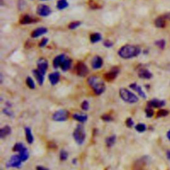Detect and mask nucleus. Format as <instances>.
<instances>
[{
  "mask_svg": "<svg viewBox=\"0 0 170 170\" xmlns=\"http://www.w3.org/2000/svg\"><path fill=\"white\" fill-rule=\"evenodd\" d=\"M141 53L140 47L133 45H125L119 49L118 55L124 59H130L138 56Z\"/></svg>",
  "mask_w": 170,
  "mask_h": 170,
  "instance_id": "1",
  "label": "nucleus"
},
{
  "mask_svg": "<svg viewBox=\"0 0 170 170\" xmlns=\"http://www.w3.org/2000/svg\"><path fill=\"white\" fill-rule=\"evenodd\" d=\"M87 83L92 88L93 91L97 95H100L106 90V86L104 81L98 76H91L88 79Z\"/></svg>",
  "mask_w": 170,
  "mask_h": 170,
  "instance_id": "2",
  "label": "nucleus"
},
{
  "mask_svg": "<svg viewBox=\"0 0 170 170\" xmlns=\"http://www.w3.org/2000/svg\"><path fill=\"white\" fill-rule=\"evenodd\" d=\"M119 95L120 98L127 103L134 104L138 101V97L125 88H122L120 89Z\"/></svg>",
  "mask_w": 170,
  "mask_h": 170,
  "instance_id": "3",
  "label": "nucleus"
},
{
  "mask_svg": "<svg viewBox=\"0 0 170 170\" xmlns=\"http://www.w3.org/2000/svg\"><path fill=\"white\" fill-rule=\"evenodd\" d=\"M73 138L79 145L83 144L86 139L85 130L83 125L78 124L73 131Z\"/></svg>",
  "mask_w": 170,
  "mask_h": 170,
  "instance_id": "4",
  "label": "nucleus"
},
{
  "mask_svg": "<svg viewBox=\"0 0 170 170\" xmlns=\"http://www.w3.org/2000/svg\"><path fill=\"white\" fill-rule=\"evenodd\" d=\"M69 116V112L66 110H59L53 114L52 118L55 122H64L67 120Z\"/></svg>",
  "mask_w": 170,
  "mask_h": 170,
  "instance_id": "5",
  "label": "nucleus"
},
{
  "mask_svg": "<svg viewBox=\"0 0 170 170\" xmlns=\"http://www.w3.org/2000/svg\"><path fill=\"white\" fill-rule=\"evenodd\" d=\"M75 72L80 77H85L89 74V68L83 62H79L75 66Z\"/></svg>",
  "mask_w": 170,
  "mask_h": 170,
  "instance_id": "6",
  "label": "nucleus"
},
{
  "mask_svg": "<svg viewBox=\"0 0 170 170\" xmlns=\"http://www.w3.org/2000/svg\"><path fill=\"white\" fill-rule=\"evenodd\" d=\"M22 160L19 155H14L11 157L10 160L7 163V167H15L19 168L21 166Z\"/></svg>",
  "mask_w": 170,
  "mask_h": 170,
  "instance_id": "7",
  "label": "nucleus"
},
{
  "mask_svg": "<svg viewBox=\"0 0 170 170\" xmlns=\"http://www.w3.org/2000/svg\"><path fill=\"white\" fill-rule=\"evenodd\" d=\"M51 12V9L47 5L41 4L37 8V13L41 17H47Z\"/></svg>",
  "mask_w": 170,
  "mask_h": 170,
  "instance_id": "8",
  "label": "nucleus"
},
{
  "mask_svg": "<svg viewBox=\"0 0 170 170\" xmlns=\"http://www.w3.org/2000/svg\"><path fill=\"white\" fill-rule=\"evenodd\" d=\"M37 70L44 75H45L49 67L48 61L45 58H40L37 61Z\"/></svg>",
  "mask_w": 170,
  "mask_h": 170,
  "instance_id": "9",
  "label": "nucleus"
},
{
  "mask_svg": "<svg viewBox=\"0 0 170 170\" xmlns=\"http://www.w3.org/2000/svg\"><path fill=\"white\" fill-rule=\"evenodd\" d=\"M38 21V19L35 18L33 16L29 15V14H25L21 16V18L19 20V23L21 25H28L37 23Z\"/></svg>",
  "mask_w": 170,
  "mask_h": 170,
  "instance_id": "10",
  "label": "nucleus"
},
{
  "mask_svg": "<svg viewBox=\"0 0 170 170\" xmlns=\"http://www.w3.org/2000/svg\"><path fill=\"white\" fill-rule=\"evenodd\" d=\"M119 73H120L119 68L117 67H114L111 69V71H109L107 73H105L104 76H105V79L107 81H112L117 77Z\"/></svg>",
  "mask_w": 170,
  "mask_h": 170,
  "instance_id": "11",
  "label": "nucleus"
},
{
  "mask_svg": "<svg viewBox=\"0 0 170 170\" xmlns=\"http://www.w3.org/2000/svg\"><path fill=\"white\" fill-rule=\"evenodd\" d=\"M92 67L94 69H99L103 66V59L101 57L96 55L93 57L92 60Z\"/></svg>",
  "mask_w": 170,
  "mask_h": 170,
  "instance_id": "12",
  "label": "nucleus"
},
{
  "mask_svg": "<svg viewBox=\"0 0 170 170\" xmlns=\"http://www.w3.org/2000/svg\"><path fill=\"white\" fill-rule=\"evenodd\" d=\"M67 58H66L65 54H59V55L57 56L53 61V67L55 69H58L59 67H61V64H63V63L64 62V61Z\"/></svg>",
  "mask_w": 170,
  "mask_h": 170,
  "instance_id": "13",
  "label": "nucleus"
},
{
  "mask_svg": "<svg viewBox=\"0 0 170 170\" xmlns=\"http://www.w3.org/2000/svg\"><path fill=\"white\" fill-rule=\"evenodd\" d=\"M47 32H48V29L46 28V27H39V28L35 29L32 32L31 35L32 38L35 39V38L39 37L40 36H42L43 35L47 33Z\"/></svg>",
  "mask_w": 170,
  "mask_h": 170,
  "instance_id": "14",
  "label": "nucleus"
},
{
  "mask_svg": "<svg viewBox=\"0 0 170 170\" xmlns=\"http://www.w3.org/2000/svg\"><path fill=\"white\" fill-rule=\"evenodd\" d=\"M166 105L164 100L158 99H153L147 102V107L150 108H161Z\"/></svg>",
  "mask_w": 170,
  "mask_h": 170,
  "instance_id": "15",
  "label": "nucleus"
},
{
  "mask_svg": "<svg viewBox=\"0 0 170 170\" xmlns=\"http://www.w3.org/2000/svg\"><path fill=\"white\" fill-rule=\"evenodd\" d=\"M129 86L131 89H132V90H135L136 92H138L139 96H140L142 98H146V95L145 94V92H144L143 90H142V87L140 86H139L138 84H136V83H131L130 85Z\"/></svg>",
  "mask_w": 170,
  "mask_h": 170,
  "instance_id": "16",
  "label": "nucleus"
},
{
  "mask_svg": "<svg viewBox=\"0 0 170 170\" xmlns=\"http://www.w3.org/2000/svg\"><path fill=\"white\" fill-rule=\"evenodd\" d=\"M152 76V73L146 69H141L138 71V76L141 79H150Z\"/></svg>",
  "mask_w": 170,
  "mask_h": 170,
  "instance_id": "17",
  "label": "nucleus"
},
{
  "mask_svg": "<svg viewBox=\"0 0 170 170\" xmlns=\"http://www.w3.org/2000/svg\"><path fill=\"white\" fill-rule=\"evenodd\" d=\"M60 73L59 72H54L51 73L49 75V81H50L51 84L53 86L56 85L60 80Z\"/></svg>",
  "mask_w": 170,
  "mask_h": 170,
  "instance_id": "18",
  "label": "nucleus"
},
{
  "mask_svg": "<svg viewBox=\"0 0 170 170\" xmlns=\"http://www.w3.org/2000/svg\"><path fill=\"white\" fill-rule=\"evenodd\" d=\"M33 73L35 79H37L38 83L40 86H42L44 83V80H45V75L39 72L37 69L33 70Z\"/></svg>",
  "mask_w": 170,
  "mask_h": 170,
  "instance_id": "19",
  "label": "nucleus"
},
{
  "mask_svg": "<svg viewBox=\"0 0 170 170\" xmlns=\"http://www.w3.org/2000/svg\"><path fill=\"white\" fill-rule=\"evenodd\" d=\"M25 137L26 140L28 142L29 144H32L33 142L34 141V137L32 134L31 129L29 127H25Z\"/></svg>",
  "mask_w": 170,
  "mask_h": 170,
  "instance_id": "20",
  "label": "nucleus"
},
{
  "mask_svg": "<svg viewBox=\"0 0 170 170\" xmlns=\"http://www.w3.org/2000/svg\"><path fill=\"white\" fill-rule=\"evenodd\" d=\"M12 133V128L9 126H5L0 130V138L3 139Z\"/></svg>",
  "mask_w": 170,
  "mask_h": 170,
  "instance_id": "21",
  "label": "nucleus"
},
{
  "mask_svg": "<svg viewBox=\"0 0 170 170\" xmlns=\"http://www.w3.org/2000/svg\"><path fill=\"white\" fill-rule=\"evenodd\" d=\"M154 23L157 28H164L166 25V19L163 18V16H160V17L156 18L154 21Z\"/></svg>",
  "mask_w": 170,
  "mask_h": 170,
  "instance_id": "22",
  "label": "nucleus"
},
{
  "mask_svg": "<svg viewBox=\"0 0 170 170\" xmlns=\"http://www.w3.org/2000/svg\"><path fill=\"white\" fill-rule=\"evenodd\" d=\"M71 66H72V60H71L70 59L67 58L61 64V68L63 71L66 72V71H67L69 69H70Z\"/></svg>",
  "mask_w": 170,
  "mask_h": 170,
  "instance_id": "23",
  "label": "nucleus"
},
{
  "mask_svg": "<svg viewBox=\"0 0 170 170\" xmlns=\"http://www.w3.org/2000/svg\"><path fill=\"white\" fill-rule=\"evenodd\" d=\"M73 118L81 123H84L86 122L88 119V116L86 114H75L73 115Z\"/></svg>",
  "mask_w": 170,
  "mask_h": 170,
  "instance_id": "24",
  "label": "nucleus"
},
{
  "mask_svg": "<svg viewBox=\"0 0 170 170\" xmlns=\"http://www.w3.org/2000/svg\"><path fill=\"white\" fill-rule=\"evenodd\" d=\"M102 40V35L99 33H94L90 35V41L92 43H96Z\"/></svg>",
  "mask_w": 170,
  "mask_h": 170,
  "instance_id": "25",
  "label": "nucleus"
},
{
  "mask_svg": "<svg viewBox=\"0 0 170 170\" xmlns=\"http://www.w3.org/2000/svg\"><path fill=\"white\" fill-rule=\"evenodd\" d=\"M116 141V136L115 135H112V136L107 137L105 140V142H106V146L109 147H111L114 145Z\"/></svg>",
  "mask_w": 170,
  "mask_h": 170,
  "instance_id": "26",
  "label": "nucleus"
},
{
  "mask_svg": "<svg viewBox=\"0 0 170 170\" xmlns=\"http://www.w3.org/2000/svg\"><path fill=\"white\" fill-rule=\"evenodd\" d=\"M146 164V161L143 159H141L137 161L134 166V170H144V166Z\"/></svg>",
  "mask_w": 170,
  "mask_h": 170,
  "instance_id": "27",
  "label": "nucleus"
},
{
  "mask_svg": "<svg viewBox=\"0 0 170 170\" xmlns=\"http://www.w3.org/2000/svg\"><path fill=\"white\" fill-rule=\"evenodd\" d=\"M69 7V3L67 0H59L57 2V8L59 10H63Z\"/></svg>",
  "mask_w": 170,
  "mask_h": 170,
  "instance_id": "28",
  "label": "nucleus"
},
{
  "mask_svg": "<svg viewBox=\"0 0 170 170\" xmlns=\"http://www.w3.org/2000/svg\"><path fill=\"white\" fill-rule=\"evenodd\" d=\"M19 156L21 157V160H22V162H25L26 160H28V158L29 157V153L27 148L25 147L23 150H22L19 152Z\"/></svg>",
  "mask_w": 170,
  "mask_h": 170,
  "instance_id": "29",
  "label": "nucleus"
},
{
  "mask_svg": "<svg viewBox=\"0 0 170 170\" xmlns=\"http://www.w3.org/2000/svg\"><path fill=\"white\" fill-rule=\"evenodd\" d=\"M25 147V146H24V144L23 143H21V142H18V143H16L14 145V146L13 147V151L20 152L22 150H23Z\"/></svg>",
  "mask_w": 170,
  "mask_h": 170,
  "instance_id": "30",
  "label": "nucleus"
},
{
  "mask_svg": "<svg viewBox=\"0 0 170 170\" xmlns=\"http://www.w3.org/2000/svg\"><path fill=\"white\" fill-rule=\"evenodd\" d=\"M26 84L28 86V87L31 89H35V83L34 80L30 76H28L26 79Z\"/></svg>",
  "mask_w": 170,
  "mask_h": 170,
  "instance_id": "31",
  "label": "nucleus"
},
{
  "mask_svg": "<svg viewBox=\"0 0 170 170\" xmlns=\"http://www.w3.org/2000/svg\"><path fill=\"white\" fill-rule=\"evenodd\" d=\"M89 5L92 9H100L102 8L100 5H99L98 3L95 2L94 0H89Z\"/></svg>",
  "mask_w": 170,
  "mask_h": 170,
  "instance_id": "32",
  "label": "nucleus"
},
{
  "mask_svg": "<svg viewBox=\"0 0 170 170\" xmlns=\"http://www.w3.org/2000/svg\"><path fill=\"white\" fill-rule=\"evenodd\" d=\"M81 24H82V23L79 21H73V22H71V23L69 25V29H70L71 30L75 29L76 28H78L79 27H80Z\"/></svg>",
  "mask_w": 170,
  "mask_h": 170,
  "instance_id": "33",
  "label": "nucleus"
},
{
  "mask_svg": "<svg viewBox=\"0 0 170 170\" xmlns=\"http://www.w3.org/2000/svg\"><path fill=\"white\" fill-rule=\"evenodd\" d=\"M155 45L157 47H159L160 49H162V50H163V49H164L166 47V42L164 39H160V40H158V41L155 42Z\"/></svg>",
  "mask_w": 170,
  "mask_h": 170,
  "instance_id": "34",
  "label": "nucleus"
},
{
  "mask_svg": "<svg viewBox=\"0 0 170 170\" xmlns=\"http://www.w3.org/2000/svg\"><path fill=\"white\" fill-rule=\"evenodd\" d=\"M135 129L138 132H144L146 130V126L144 124H138L135 126Z\"/></svg>",
  "mask_w": 170,
  "mask_h": 170,
  "instance_id": "35",
  "label": "nucleus"
},
{
  "mask_svg": "<svg viewBox=\"0 0 170 170\" xmlns=\"http://www.w3.org/2000/svg\"><path fill=\"white\" fill-rule=\"evenodd\" d=\"M60 160L61 161H65L67 160V158L69 157V153L67 151H65L64 150H62L61 152H60Z\"/></svg>",
  "mask_w": 170,
  "mask_h": 170,
  "instance_id": "36",
  "label": "nucleus"
},
{
  "mask_svg": "<svg viewBox=\"0 0 170 170\" xmlns=\"http://www.w3.org/2000/svg\"><path fill=\"white\" fill-rule=\"evenodd\" d=\"M169 114V112L167 111V110L165 109H162L160 110L157 113V118H162V117H165L167 116Z\"/></svg>",
  "mask_w": 170,
  "mask_h": 170,
  "instance_id": "37",
  "label": "nucleus"
},
{
  "mask_svg": "<svg viewBox=\"0 0 170 170\" xmlns=\"http://www.w3.org/2000/svg\"><path fill=\"white\" fill-rule=\"evenodd\" d=\"M145 112H146V116L147 118H151L153 116V114H154V112H153V109L150 107H147L146 110H145Z\"/></svg>",
  "mask_w": 170,
  "mask_h": 170,
  "instance_id": "38",
  "label": "nucleus"
},
{
  "mask_svg": "<svg viewBox=\"0 0 170 170\" xmlns=\"http://www.w3.org/2000/svg\"><path fill=\"white\" fill-rule=\"evenodd\" d=\"M101 118H102V120H103V121L106 122H111L113 120V118L111 116V115H109V114H104L103 116H101Z\"/></svg>",
  "mask_w": 170,
  "mask_h": 170,
  "instance_id": "39",
  "label": "nucleus"
},
{
  "mask_svg": "<svg viewBox=\"0 0 170 170\" xmlns=\"http://www.w3.org/2000/svg\"><path fill=\"white\" fill-rule=\"evenodd\" d=\"M81 108L85 111H88L89 109V103L87 100H84L81 104Z\"/></svg>",
  "mask_w": 170,
  "mask_h": 170,
  "instance_id": "40",
  "label": "nucleus"
},
{
  "mask_svg": "<svg viewBox=\"0 0 170 170\" xmlns=\"http://www.w3.org/2000/svg\"><path fill=\"white\" fill-rule=\"evenodd\" d=\"M103 45L105 47L109 49V48H111L112 47H113L114 43H113V42L112 41L108 39V40H106V41H104Z\"/></svg>",
  "mask_w": 170,
  "mask_h": 170,
  "instance_id": "41",
  "label": "nucleus"
},
{
  "mask_svg": "<svg viewBox=\"0 0 170 170\" xmlns=\"http://www.w3.org/2000/svg\"><path fill=\"white\" fill-rule=\"evenodd\" d=\"M134 120L131 118H128L126 120V125L127 127L131 128L134 126Z\"/></svg>",
  "mask_w": 170,
  "mask_h": 170,
  "instance_id": "42",
  "label": "nucleus"
},
{
  "mask_svg": "<svg viewBox=\"0 0 170 170\" xmlns=\"http://www.w3.org/2000/svg\"><path fill=\"white\" fill-rule=\"evenodd\" d=\"M48 41H49V39H47V38H43V39L41 41V42L39 43V46L41 48L45 47L47 45Z\"/></svg>",
  "mask_w": 170,
  "mask_h": 170,
  "instance_id": "43",
  "label": "nucleus"
},
{
  "mask_svg": "<svg viewBox=\"0 0 170 170\" xmlns=\"http://www.w3.org/2000/svg\"><path fill=\"white\" fill-rule=\"evenodd\" d=\"M3 112L5 114H6L7 116H13V112L12 111H10V110L9 109V108H4L3 110Z\"/></svg>",
  "mask_w": 170,
  "mask_h": 170,
  "instance_id": "44",
  "label": "nucleus"
},
{
  "mask_svg": "<svg viewBox=\"0 0 170 170\" xmlns=\"http://www.w3.org/2000/svg\"><path fill=\"white\" fill-rule=\"evenodd\" d=\"M162 16H163V18L165 19L166 20V19L170 20V12H168V13H166V14H164V15H162Z\"/></svg>",
  "mask_w": 170,
  "mask_h": 170,
  "instance_id": "45",
  "label": "nucleus"
},
{
  "mask_svg": "<svg viewBox=\"0 0 170 170\" xmlns=\"http://www.w3.org/2000/svg\"><path fill=\"white\" fill-rule=\"evenodd\" d=\"M36 169L37 170H49L47 168H46L45 167H43V166H37L36 167Z\"/></svg>",
  "mask_w": 170,
  "mask_h": 170,
  "instance_id": "46",
  "label": "nucleus"
},
{
  "mask_svg": "<svg viewBox=\"0 0 170 170\" xmlns=\"http://www.w3.org/2000/svg\"><path fill=\"white\" fill-rule=\"evenodd\" d=\"M167 157L168 158V160L170 161V151H168L167 152Z\"/></svg>",
  "mask_w": 170,
  "mask_h": 170,
  "instance_id": "47",
  "label": "nucleus"
},
{
  "mask_svg": "<svg viewBox=\"0 0 170 170\" xmlns=\"http://www.w3.org/2000/svg\"><path fill=\"white\" fill-rule=\"evenodd\" d=\"M167 138L170 140V130L168 131V132L167 134Z\"/></svg>",
  "mask_w": 170,
  "mask_h": 170,
  "instance_id": "48",
  "label": "nucleus"
},
{
  "mask_svg": "<svg viewBox=\"0 0 170 170\" xmlns=\"http://www.w3.org/2000/svg\"><path fill=\"white\" fill-rule=\"evenodd\" d=\"M41 1H47V0H41Z\"/></svg>",
  "mask_w": 170,
  "mask_h": 170,
  "instance_id": "49",
  "label": "nucleus"
}]
</instances>
